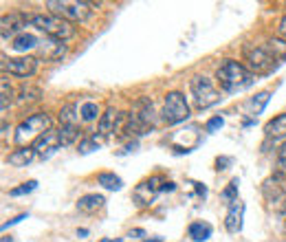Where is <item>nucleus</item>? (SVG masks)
Masks as SVG:
<instances>
[{
	"instance_id": "obj_1",
	"label": "nucleus",
	"mask_w": 286,
	"mask_h": 242,
	"mask_svg": "<svg viewBox=\"0 0 286 242\" xmlns=\"http://www.w3.org/2000/svg\"><path fill=\"white\" fill-rule=\"evenodd\" d=\"M218 77V84L225 93H238V90H244L253 84L256 75L249 71L247 66H242L240 62H234V60H225L220 64L216 73Z\"/></svg>"
},
{
	"instance_id": "obj_2",
	"label": "nucleus",
	"mask_w": 286,
	"mask_h": 242,
	"mask_svg": "<svg viewBox=\"0 0 286 242\" xmlns=\"http://www.w3.org/2000/svg\"><path fill=\"white\" fill-rule=\"evenodd\" d=\"M31 25L38 31H42L44 35L57 40V42H66V40H71L75 35L73 22L55 16V13H35V16H31Z\"/></svg>"
},
{
	"instance_id": "obj_3",
	"label": "nucleus",
	"mask_w": 286,
	"mask_h": 242,
	"mask_svg": "<svg viewBox=\"0 0 286 242\" xmlns=\"http://www.w3.org/2000/svg\"><path fill=\"white\" fill-rule=\"evenodd\" d=\"M154 126H156V119H154L152 102L150 99H137L132 112H128V119H126V134H148Z\"/></svg>"
},
{
	"instance_id": "obj_4",
	"label": "nucleus",
	"mask_w": 286,
	"mask_h": 242,
	"mask_svg": "<svg viewBox=\"0 0 286 242\" xmlns=\"http://www.w3.org/2000/svg\"><path fill=\"white\" fill-rule=\"evenodd\" d=\"M47 7L55 16L64 18L69 22H84L90 18L93 9L97 7L95 2H81V0H49Z\"/></svg>"
},
{
	"instance_id": "obj_5",
	"label": "nucleus",
	"mask_w": 286,
	"mask_h": 242,
	"mask_svg": "<svg viewBox=\"0 0 286 242\" xmlns=\"http://www.w3.org/2000/svg\"><path fill=\"white\" fill-rule=\"evenodd\" d=\"M49 130H51V117H49L47 112L31 115L29 119H25L16 128V145H26L29 141L35 143V141Z\"/></svg>"
},
{
	"instance_id": "obj_6",
	"label": "nucleus",
	"mask_w": 286,
	"mask_h": 242,
	"mask_svg": "<svg viewBox=\"0 0 286 242\" xmlns=\"http://www.w3.org/2000/svg\"><path fill=\"white\" fill-rule=\"evenodd\" d=\"M244 62L253 75H269L278 62L266 47H244Z\"/></svg>"
},
{
	"instance_id": "obj_7",
	"label": "nucleus",
	"mask_w": 286,
	"mask_h": 242,
	"mask_svg": "<svg viewBox=\"0 0 286 242\" xmlns=\"http://www.w3.org/2000/svg\"><path fill=\"white\" fill-rule=\"evenodd\" d=\"M187 117H189V106L183 95L179 90L167 93L165 102H163V121L167 126H176V123H183Z\"/></svg>"
},
{
	"instance_id": "obj_8",
	"label": "nucleus",
	"mask_w": 286,
	"mask_h": 242,
	"mask_svg": "<svg viewBox=\"0 0 286 242\" xmlns=\"http://www.w3.org/2000/svg\"><path fill=\"white\" fill-rule=\"evenodd\" d=\"M167 183L170 181H165L163 176H150V179L141 181L132 191L134 203H137L139 207H148V205H152L154 198H156L161 191H167Z\"/></svg>"
},
{
	"instance_id": "obj_9",
	"label": "nucleus",
	"mask_w": 286,
	"mask_h": 242,
	"mask_svg": "<svg viewBox=\"0 0 286 242\" xmlns=\"http://www.w3.org/2000/svg\"><path fill=\"white\" fill-rule=\"evenodd\" d=\"M189 88H192L194 102H196V106L201 108V110H205V108H209V106L220 102V93H218L216 86L211 84V80H207V77H194Z\"/></svg>"
},
{
	"instance_id": "obj_10",
	"label": "nucleus",
	"mask_w": 286,
	"mask_h": 242,
	"mask_svg": "<svg viewBox=\"0 0 286 242\" xmlns=\"http://www.w3.org/2000/svg\"><path fill=\"white\" fill-rule=\"evenodd\" d=\"M31 22V16L29 13H20V11H13L9 16H2L0 20V33H2V40L7 38H13V35H22V29Z\"/></svg>"
},
{
	"instance_id": "obj_11",
	"label": "nucleus",
	"mask_w": 286,
	"mask_h": 242,
	"mask_svg": "<svg viewBox=\"0 0 286 242\" xmlns=\"http://www.w3.org/2000/svg\"><path fill=\"white\" fill-rule=\"evenodd\" d=\"M2 71L11 73L16 77H31L38 71V60L35 57H13V60H2Z\"/></svg>"
},
{
	"instance_id": "obj_12",
	"label": "nucleus",
	"mask_w": 286,
	"mask_h": 242,
	"mask_svg": "<svg viewBox=\"0 0 286 242\" xmlns=\"http://www.w3.org/2000/svg\"><path fill=\"white\" fill-rule=\"evenodd\" d=\"M60 145H64V143H62L60 130H49V132H44V134L33 143V150H35V152H40L42 157H49V154H53L57 148H60Z\"/></svg>"
},
{
	"instance_id": "obj_13",
	"label": "nucleus",
	"mask_w": 286,
	"mask_h": 242,
	"mask_svg": "<svg viewBox=\"0 0 286 242\" xmlns=\"http://www.w3.org/2000/svg\"><path fill=\"white\" fill-rule=\"evenodd\" d=\"M66 55V47L64 42H57V40L49 38V40H40V47H38V57H44L47 62H55L62 60Z\"/></svg>"
},
{
	"instance_id": "obj_14",
	"label": "nucleus",
	"mask_w": 286,
	"mask_h": 242,
	"mask_svg": "<svg viewBox=\"0 0 286 242\" xmlns=\"http://www.w3.org/2000/svg\"><path fill=\"white\" fill-rule=\"evenodd\" d=\"M242 216H244V203L235 200L229 207V214H227V218H225V227L229 234H238V231L242 229Z\"/></svg>"
},
{
	"instance_id": "obj_15",
	"label": "nucleus",
	"mask_w": 286,
	"mask_h": 242,
	"mask_svg": "<svg viewBox=\"0 0 286 242\" xmlns=\"http://www.w3.org/2000/svg\"><path fill=\"white\" fill-rule=\"evenodd\" d=\"M119 115H121V112L117 110V108H112V106H108V108H106V112H104L102 119H99V132H102L104 136L115 134V130H117V121H119Z\"/></svg>"
},
{
	"instance_id": "obj_16",
	"label": "nucleus",
	"mask_w": 286,
	"mask_h": 242,
	"mask_svg": "<svg viewBox=\"0 0 286 242\" xmlns=\"http://www.w3.org/2000/svg\"><path fill=\"white\" fill-rule=\"evenodd\" d=\"M264 134H266V139H271V141L286 139V112L284 115H278L275 119H271L269 123H266Z\"/></svg>"
},
{
	"instance_id": "obj_17",
	"label": "nucleus",
	"mask_w": 286,
	"mask_h": 242,
	"mask_svg": "<svg viewBox=\"0 0 286 242\" xmlns=\"http://www.w3.org/2000/svg\"><path fill=\"white\" fill-rule=\"evenodd\" d=\"M104 203H106V200H104L102 194H86V196H81V198L77 200V212L93 214V212H97V209H102Z\"/></svg>"
},
{
	"instance_id": "obj_18",
	"label": "nucleus",
	"mask_w": 286,
	"mask_h": 242,
	"mask_svg": "<svg viewBox=\"0 0 286 242\" xmlns=\"http://www.w3.org/2000/svg\"><path fill=\"white\" fill-rule=\"evenodd\" d=\"M211 231H214V229H211L209 222L196 220V222H192V225H189L187 234H189V238H192L194 242H205V240L211 238Z\"/></svg>"
},
{
	"instance_id": "obj_19",
	"label": "nucleus",
	"mask_w": 286,
	"mask_h": 242,
	"mask_svg": "<svg viewBox=\"0 0 286 242\" xmlns=\"http://www.w3.org/2000/svg\"><path fill=\"white\" fill-rule=\"evenodd\" d=\"M16 51H38V47H40V40L35 38L33 33H22V35H18V38H13V44H11Z\"/></svg>"
},
{
	"instance_id": "obj_20",
	"label": "nucleus",
	"mask_w": 286,
	"mask_h": 242,
	"mask_svg": "<svg viewBox=\"0 0 286 242\" xmlns=\"http://www.w3.org/2000/svg\"><path fill=\"white\" fill-rule=\"evenodd\" d=\"M33 159H35V150L33 148H20V150H16V152L9 154V163L16 165V167H26Z\"/></svg>"
},
{
	"instance_id": "obj_21",
	"label": "nucleus",
	"mask_w": 286,
	"mask_h": 242,
	"mask_svg": "<svg viewBox=\"0 0 286 242\" xmlns=\"http://www.w3.org/2000/svg\"><path fill=\"white\" fill-rule=\"evenodd\" d=\"M269 97H271V95L266 93V90H264V93H258L256 97L247 102V112H249V115H260V112L264 110V106L269 104Z\"/></svg>"
},
{
	"instance_id": "obj_22",
	"label": "nucleus",
	"mask_w": 286,
	"mask_h": 242,
	"mask_svg": "<svg viewBox=\"0 0 286 242\" xmlns=\"http://www.w3.org/2000/svg\"><path fill=\"white\" fill-rule=\"evenodd\" d=\"M13 104V88L9 86V80L2 75V81H0V110L7 112V108Z\"/></svg>"
},
{
	"instance_id": "obj_23",
	"label": "nucleus",
	"mask_w": 286,
	"mask_h": 242,
	"mask_svg": "<svg viewBox=\"0 0 286 242\" xmlns=\"http://www.w3.org/2000/svg\"><path fill=\"white\" fill-rule=\"evenodd\" d=\"M97 183L102 187H106V189H112V191H119L121 187H124V181H121L117 174H112V172H104V174H99Z\"/></svg>"
},
{
	"instance_id": "obj_24",
	"label": "nucleus",
	"mask_w": 286,
	"mask_h": 242,
	"mask_svg": "<svg viewBox=\"0 0 286 242\" xmlns=\"http://www.w3.org/2000/svg\"><path fill=\"white\" fill-rule=\"evenodd\" d=\"M79 117L84 121H93L99 117V104L97 102H84L79 108Z\"/></svg>"
},
{
	"instance_id": "obj_25",
	"label": "nucleus",
	"mask_w": 286,
	"mask_h": 242,
	"mask_svg": "<svg viewBox=\"0 0 286 242\" xmlns=\"http://www.w3.org/2000/svg\"><path fill=\"white\" fill-rule=\"evenodd\" d=\"M271 51V55L280 62L286 60V40H273V42H269V47H266Z\"/></svg>"
},
{
	"instance_id": "obj_26",
	"label": "nucleus",
	"mask_w": 286,
	"mask_h": 242,
	"mask_svg": "<svg viewBox=\"0 0 286 242\" xmlns=\"http://www.w3.org/2000/svg\"><path fill=\"white\" fill-rule=\"evenodd\" d=\"M35 99H40V88H35V86H26V84L22 86L18 102H20V104H26V102H35Z\"/></svg>"
},
{
	"instance_id": "obj_27",
	"label": "nucleus",
	"mask_w": 286,
	"mask_h": 242,
	"mask_svg": "<svg viewBox=\"0 0 286 242\" xmlns=\"http://www.w3.org/2000/svg\"><path fill=\"white\" fill-rule=\"evenodd\" d=\"M238 185H240V183H238V179H234V181H231L229 183V185H227V189L225 191H222V200H225V203H229V205H234L235 203V200H238Z\"/></svg>"
},
{
	"instance_id": "obj_28",
	"label": "nucleus",
	"mask_w": 286,
	"mask_h": 242,
	"mask_svg": "<svg viewBox=\"0 0 286 242\" xmlns=\"http://www.w3.org/2000/svg\"><path fill=\"white\" fill-rule=\"evenodd\" d=\"M60 121H62V126H75L77 117H75V106L73 104H66L60 110Z\"/></svg>"
},
{
	"instance_id": "obj_29",
	"label": "nucleus",
	"mask_w": 286,
	"mask_h": 242,
	"mask_svg": "<svg viewBox=\"0 0 286 242\" xmlns=\"http://www.w3.org/2000/svg\"><path fill=\"white\" fill-rule=\"evenodd\" d=\"M60 136H62V143H64V145H71L73 141L79 136V130H77V126H62Z\"/></svg>"
},
{
	"instance_id": "obj_30",
	"label": "nucleus",
	"mask_w": 286,
	"mask_h": 242,
	"mask_svg": "<svg viewBox=\"0 0 286 242\" xmlns=\"http://www.w3.org/2000/svg\"><path fill=\"white\" fill-rule=\"evenodd\" d=\"M97 148H99L97 136H90V139L79 141V152L81 154H88V152H93V150H97Z\"/></svg>"
},
{
	"instance_id": "obj_31",
	"label": "nucleus",
	"mask_w": 286,
	"mask_h": 242,
	"mask_svg": "<svg viewBox=\"0 0 286 242\" xmlns=\"http://www.w3.org/2000/svg\"><path fill=\"white\" fill-rule=\"evenodd\" d=\"M35 187H38V183H35V181H29V183H25V185L16 187V189H11L9 194H11V196H22V194H29V191H33Z\"/></svg>"
},
{
	"instance_id": "obj_32",
	"label": "nucleus",
	"mask_w": 286,
	"mask_h": 242,
	"mask_svg": "<svg viewBox=\"0 0 286 242\" xmlns=\"http://www.w3.org/2000/svg\"><path fill=\"white\" fill-rule=\"evenodd\" d=\"M222 123H225L222 117H214V119H209L207 121V132H214V130H218V128H222Z\"/></svg>"
},
{
	"instance_id": "obj_33",
	"label": "nucleus",
	"mask_w": 286,
	"mask_h": 242,
	"mask_svg": "<svg viewBox=\"0 0 286 242\" xmlns=\"http://www.w3.org/2000/svg\"><path fill=\"white\" fill-rule=\"evenodd\" d=\"M25 218H26V214H20V216H16V218H13V220L4 222V225H2V229H9V227H11V225H18V222H20V220H25Z\"/></svg>"
},
{
	"instance_id": "obj_34",
	"label": "nucleus",
	"mask_w": 286,
	"mask_h": 242,
	"mask_svg": "<svg viewBox=\"0 0 286 242\" xmlns=\"http://www.w3.org/2000/svg\"><path fill=\"white\" fill-rule=\"evenodd\" d=\"M278 33H280V38H284L286 40V16L280 20V25H278Z\"/></svg>"
},
{
	"instance_id": "obj_35",
	"label": "nucleus",
	"mask_w": 286,
	"mask_h": 242,
	"mask_svg": "<svg viewBox=\"0 0 286 242\" xmlns=\"http://www.w3.org/2000/svg\"><path fill=\"white\" fill-rule=\"evenodd\" d=\"M139 236H145V231L134 229V231H130V234H128V238H139Z\"/></svg>"
},
{
	"instance_id": "obj_36",
	"label": "nucleus",
	"mask_w": 286,
	"mask_h": 242,
	"mask_svg": "<svg viewBox=\"0 0 286 242\" xmlns=\"http://www.w3.org/2000/svg\"><path fill=\"white\" fill-rule=\"evenodd\" d=\"M102 242H121V238H108V240H102Z\"/></svg>"
},
{
	"instance_id": "obj_37",
	"label": "nucleus",
	"mask_w": 286,
	"mask_h": 242,
	"mask_svg": "<svg viewBox=\"0 0 286 242\" xmlns=\"http://www.w3.org/2000/svg\"><path fill=\"white\" fill-rule=\"evenodd\" d=\"M282 159H286V145H284V150H282V154H280Z\"/></svg>"
}]
</instances>
